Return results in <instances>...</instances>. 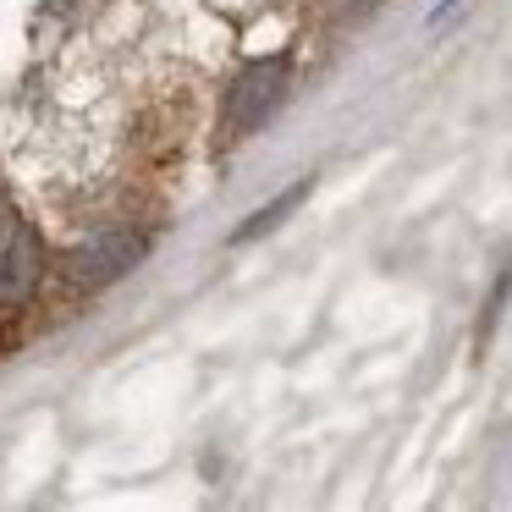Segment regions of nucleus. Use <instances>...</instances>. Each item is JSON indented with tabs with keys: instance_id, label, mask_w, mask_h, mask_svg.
I'll return each instance as SVG.
<instances>
[{
	"instance_id": "nucleus-1",
	"label": "nucleus",
	"mask_w": 512,
	"mask_h": 512,
	"mask_svg": "<svg viewBox=\"0 0 512 512\" xmlns=\"http://www.w3.org/2000/svg\"><path fill=\"white\" fill-rule=\"evenodd\" d=\"M144 254H149V243L133 232V226H105V232L83 237V243L67 254V276L83 281V287H111V281H122Z\"/></svg>"
},
{
	"instance_id": "nucleus-2",
	"label": "nucleus",
	"mask_w": 512,
	"mask_h": 512,
	"mask_svg": "<svg viewBox=\"0 0 512 512\" xmlns=\"http://www.w3.org/2000/svg\"><path fill=\"white\" fill-rule=\"evenodd\" d=\"M281 94H287V61H254V67L232 83V94H226V127H232L237 138L259 133L265 116L281 105Z\"/></svg>"
},
{
	"instance_id": "nucleus-3",
	"label": "nucleus",
	"mask_w": 512,
	"mask_h": 512,
	"mask_svg": "<svg viewBox=\"0 0 512 512\" xmlns=\"http://www.w3.org/2000/svg\"><path fill=\"white\" fill-rule=\"evenodd\" d=\"M39 281V254H34V237H17L6 254H0V303H23Z\"/></svg>"
},
{
	"instance_id": "nucleus-4",
	"label": "nucleus",
	"mask_w": 512,
	"mask_h": 512,
	"mask_svg": "<svg viewBox=\"0 0 512 512\" xmlns=\"http://www.w3.org/2000/svg\"><path fill=\"white\" fill-rule=\"evenodd\" d=\"M303 199H309V182H292V188L281 193L276 204H265V210H254L243 226H237V232H232V243H254L259 232H270V226H281V215H292Z\"/></svg>"
}]
</instances>
